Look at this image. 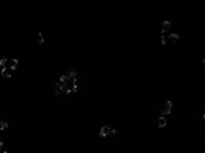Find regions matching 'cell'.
<instances>
[{
	"label": "cell",
	"mask_w": 205,
	"mask_h": 153,
	"mask_svg": "<svg viewBox=\"0 0 205 153\" xmlns=\"http://www.w3.org/2000/svg\"><path fill=\"white\" fill-rule=\"evenodd\" d=\"M171 108H172V103L171 101H166L164 103V105L161 107V109H160V112H161V115H168L171 114Z\"/></svg>",
	"instance_id": "2"
},
{
	"label": "cell",
	"mask_w": 205,
	"mask_h": 153,
	"mask_svg": "<svg viewBox=\"0 0 205 153\" xmlns=\"http://www.w3.org/2000/svg\"><path fill=\"white\" fill-rule=\"evenodd\" d=\"M4 153H10V152H4Z\"/></svg>",
	"instance_id": "19"
},
{
	"label": "cell",
	"mask_w": 205,
	"mask_h": 153,
	"mask_svg": "<svg viewBox=\"0 0 205 153\" xmlns=\"http://www.w3.org/2000/svg\"><path fill=\"white\" fill-rule=\"evenodd\" d=\"M1 146H3V142H1V141H0V148H1Z\"/></svg>",
	"instance_id": "18"
},
{
	"label": "cell",
	"mask_w": 205,
	"mask_h": 153,
	"mask_svg": "<svg viewBox=\"0 0 205 153\" xmlns=\"http://www.w3.org/2000/svg\"><path fill=\"white\" fill-rule=\"evenodd\" d=\"M8 63V59H1L0 60V67H1V70L6 68V64Z\"/></svg>",
	"instance_id": "14"
},
{
	"label": "cell",
	"mask_w": 205,
	"mask_h": 153,
	"mask_svg": "<svg viewBox=\"0 0 205 153\" xmlns=\"http://www.w3.org/2000/svg\"><path fill=\"white\" fill-rule=\"evenodd\" d=\"M67 75H68V78H70V82H74V81L78 78V73H77V71H74V70H71V71H70Z\"/></svg>",
	"instance_id": "5"
},
{
	"label": "cell",
	"mask_w": 205,
	"mask_h": 153,
	"mask_svg": "<svg viewBox=\"0 0 205 153\" xmlns=\"http://www.w3.org/2000/svg\"><path fill=\"white\" fill-rule=\"evenodd\" d=\"M178 40H179V36H178V34H170V41L176 42Z\"/></svg>",
	"instance_id": "12"
},
{
	"label": "cell",
	"mask_w": 205,
	"mask_h": 153,
	"mask_svg": "<svg viewBox=\"0 0 205 153\" xmlns=\"http://www.w3.org/2000/svg\"><path fill=\"white\" fill-rule=\"evenodd\" d=\"M8 64H10V70H15L17 68V66H18V60L17 59H11V60H8Z\"/></svg>",
	"instance_id": "7"
},
{
	"label": "cell",
	"mask_w": 205,
	"mask_h": 153,
	"mask_svg": "<svg viewBox=\"0 0 205 153\" xmlns=\"http://www.w3.org/2000/svg\"><path fill=\"white\" fill-rule=\"evenodd\" d=\"M37 42L38 44H44V37H42L41 33H38L37 34Z\"/></svg>",
	"instance_id": "15"
},
{
	"label": "cell",
	"mask_w": 205,
	"mask_h": 153,
	"mask_svg": "<svg viewBox=\"0 0 205 153\" xmlns=\"http://www.w3.org/2000/svg\"><path fill=\"white\" fill-rule=\"evenodd\" d=\"M60 90H62L63 93H66V94L71 93V89H70L68 84H60Z\"/></svg>",
	"instance_id": "4"
},
{
	"label": "cell",
	"mask_w": 205,
	"mask_h": 153,
	"mask_svg": "<svg viewBox=\"0 0 205 153\" xmlns=\"http://www.w3.org/2000/svg\"><path fill=\"white\" fill-rule=\"evenodd\" d=\"M8 127L7 122H4V120H0V130H6Z\"/></svg>",
	"instance_id": "13"
},
{
	"label": "cell",
	"mask_w": 205,
	"mask_h": 153,
	"mask_svg": "<svg viewBox=\"0 0 205 153\" xmlns=\"http://www.w3.org/2000/svg\"><path fill=\"white\" fill-rule=\"evenodd\" d=\"M68 82H70L68 75H62L60 76V84H68Z\"/></svg>",
	"instance_id": "9"
},
{
	"label": "cell",
	"mask_w": 205,
	"mask_h": 153,
	"mask_svg": "<svg viewBox=\"0 0 205 153\" xmlns=\"http://www.w3.org/2000/svg\"><path fill=\"white\" fill-rule=\"evenodd\" d=\"M109 131H111L109 126H104V127L100 130V135H101V137H105V135H108V134H109Z\"/></svg>",
	"instance_id": "6"
},
{
	"label": "cell",
	"mask_w": 205,
	"mask_h": 153,
	"mask_svg": "<svg viewBox=\"0 0 205 153\" xmlns=\"http://www.w3.org/2000/svg\"><path fill=\"white\" fill-rule=\"evenodd\" d=\"M166 124H167V120H166L164 116H161V118L159 119V127H164Z\"/></svg>",
	"instance_id": "11"
},
{
	"label": "cell",
	"mask_w": 205,
	"mask_h": 153,
	"mask_svg": "<svg viewBox=\"0 0 205 153\" xmlns=\"http://www.w3.org/2000/svg\"><path fill=\"white\" fill-rule=\"evenodd\" d=\"M1 76H4V78H11V70L10 68H3L1 70Z\"/></svg>",
	"instance_id": "8"
},
{
	"label": "cell",
	"mask_w": 205,
	"mask_h": 153,
	"mask_svg": "<svg viewBox=\"0 0 205 153\" xmlns=\"http://www.w3.org/2000/svg\"><path fill=\"white\" fill-rule=\"evenodd\" d=\"M160 41H161V44H166V38H164V36H161V37H160Z\"/></svg>",
	"instance_id": "17"
},
{
	"label": "cell",
	"mask_w": 205,
	"mask_h": 153,
	"mask_svg": "<svg viewBox=\"0 0 205 153\" xmlns=\"http://www.w3.org/2000/svg\"><path fill=\"white\" fill-rule=\"evenodd\" d=\"M109 134H111L112 137H116V135H118V130H115V129H111V131H109Z\"/></svg>",
	"instance_id": "16"
},
{
	"label": "cell",
	"mask_w": 205,
	"mask_h": 153,
	"mask_svg": "<svg viewBox=\"0 0 205 153\" xmlns=\"http://www.w3.org/2000/svg\"><path fill=\"white\" fill-rule=\"evenodd\" d=\"M60 93H62V90H60V82H56L55 84V94L59 96Z\"/></svg>",
	"instance_id": "10"
},
{
	"label": "cell",
	"mask_w": 205,
	"mask_h": 153,
	"mask_svg": "<svg viewBox=\"0 0 205 153\" xmlns=\"http://www.w3.org/2000/svg\"><path fill=\"white\" fill-rule=\"evenodd\" d=\"M170 29H171V22L164 21L163 25H161V33H166V31H168Z\"/></svg>",
	"instance_id": "3"
},
{
	"label": "cell",
	"mask_w": 205,
	"mask_h": 153,
	"mask_svg": "<svg viewBox=\"0 0 205 153\" xmlns=\"http://www.w3.org/2000/svg\"><path fill=\"white\" fill-rule=\"evenodd\" d=\"M85 87V81L81 79V78H77L75 81L73 82V92H81Z\"/></svg>",
	"instance_id": "1"
}]
</instances>
